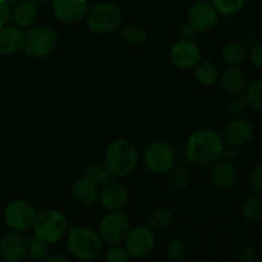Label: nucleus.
Here are the masks:
<instances>
[{
	"label": "nucleus",
	"mask_w": 262,
	"mask_h": 262,
	"mask_svg": "<svg viewBox=\"0 0 262 262\" xmlns=\"http://www.w3.org/2000/svg\"><path fill=\"white\" fill-rule=\"evenodd\" d=\"M166 184H168L169 189L176 193H183L192 184L191 171L184 166H174L166 174Z\"/></svg>",
	"instance_id": "393cba45"
},
{
	"label": "nucleus",
	"mask_w": 262,
	"mask_h": 262,
	"mask_svg": "<svg viewBox=\"0 0 262 262\" xmlns=\"http://www.w3.org/2000/svg\"><path fill=\"white\" fill-rule=\"evenodd\" d=\"M51 9L59 22L74 25L84 19L90 3L89 0H53Z\"/></svg>",
	"instance_id": "2eb2a0df"
},
{
	"label": "nucleus",
	"mask_w": 262,
	"mask_h": 262,
	"mask_svg": "<svg viewBox=\"0 0 262 262\" xmlns=\"http://www.w3.org/2000/svg\"><path fill=\"white\" fill-rule=\"evenodd\" d=\"M40 15V10L36 4L30 0H19L10 8V20L13 25L22 30H28L36 25Z\"/></svg>",
	"instance_id": "412c9836"
},
{
	"label": "nucleus",
	"mask_w": 262,
	"mask_h": 262,
	"mask_svg": "<svg viewBox=\"0 0 262 262\" xmlns=\"http://www.w3.org/2000/svg\"><path fill=\"white\" fill-rule=\"evenodd\" d=\"M120 37L127 45L138 48L142 46L147 40V31L142 25L136 22L127 23L120 30Z\"/></svg>",
	"instance_id": "a878e982"
},
{
	"label": "nucleus",
	"mask_w": 262,
	"mask_h": 262,
	"mask_svg": "<svg viewBox=\"0 0 262 262\" xmlns=\"http://www.w3.org/2000/svg\"><path fill=\"white\" fill-rule=\"evenodd\" d=\"M258 257V250L256 246L247 243L238 250L235 261L237 262H256Z\"/></svg>",
	"instance_id": "c9c22d12"
},
{
	"label": "nucleus",
	"mask_w": 262,
	"mask_h": 262,
	"mask_svg": "<svg viewBox=\"0 0 262 262\" xmlns=\"http://www.w3.org/2000/svg\"><path fill=\"white\" fill-rule=\"evenodd\" d=\"M219 12L212 5L211 2L207 0H199L189 7L187 12L186 22L199 32H209L214 30L219 23Z\"/></svg>",
	"instance_id": "9b49d317"
},
{
	"label": "nucleus",
	"mask_w": 262,
	"mask_h": 262,
	"mask_svg": "<svg viewBox=\"0 0 262 262\" xmlns=\"http://www.w3.org/2000/svg\"><path fill=\"white\" fill-rule=\"evenodd\" d=\"M142 163L151 174L166 176L177 164L176 148L168 141H154L143 150Z\"/></svg>",
	"instance_id": "0eeeda50"
},
{
	"label": "nucleus",
	"mask_w": 262,
	"mask_h": 262,
	"mask_svg": "<svg viewBox=\"0 0 262 262\" xmlns=\"http://www.w3.org/2000/svg\"><path fill=\"white\" fill-rule=\"evenodd\" d=\"M209 169V181L217 191H229L237 184L238 168L233 160L222 158Z\"/></svg>",
	"instance_id": "ddd939ff"
},
{
	"label": "nucleus",
	"mask_w": 262,
	"mask_h": 262,
	"mask_svg": "<svg viewBox=\"0 0 262 262\" xmlns=\"http://www.w3.org/2000/svg\"><path fill=\"white\" fill-rule=\"evenodd\" d=\"M129 202V192L124 184L110 181L105 186L100 187L99 201L100 206L106 211L123 210Z\"/></svg>",
	"instance_id": "dca6fc26"
},
{
	"label": "nucleus",
	"mask_w": 262,
	"mask_h": 262,
	"mask_svg": "<svg viewBox=\"0 0 262 262\" xmlns=\"http://www.w3.org/2000/svg\"><path fill=\"white\" fill-rule=\"evenodd\" d=\"M130 219L123 210L118 211H107L100 219L97 233L107 245H119L124 241L125 235L129 232Z\"/></svg>",
	"instance_id": "1a4fd4ad"
},
{
	"label": "nucleus",
	"mask_w": 262,
	"mask_h": 262,
	"mask_svg": "<svg viewBox=\"0 0 262 262\" xmlns=\"http://www.w3.org/2000/svg\"><path fill=\"white\" fill-rule=\"evenodd\" d=\"M248 184L255 193L262 194V161L251 169L248 174Z\"/></svg>",
	"instance_id": "f704fd0d"
},
{
	"label": "nucleus",
	"mask_w": 262,
	"mask_h": 262,
	"mask_svg": "<svg viewBox=\"0 0 262 262\" xmlns=\"http://www.w3.org/2000/svg\"><path fill=\"white\" fill-rule=\"evenodd\" d=\"M25 31L14 25H5L0 27V55L13 56L23 50Z\"/></svg>",
	"instance_id": "aec40b11"
},
{
	"label": "nucleus",
	"mask_w": 262,
	"mask_h": 262,
	"mask_svg": "<svg viewBox=\"0 0 262 262\" xmlns=\"http://www.w3.org/2000/svg\"><path fill=\"white\" fill-rule=\"evenodd\" d=\"M224 147L222 133L210 127L200 128L187 138L184 158L194 168L209 169L223 158Z\"/></svg>",
	"instance_id": "f257e3e1"
},
{
	"label": "nucleus",
	"mask_w": 262,
	"mask_h": 262,
	"mask_svg": "<svg viewBox=\"0 0 262 262\" xmlns=\"http://www.w3.org/2000/svg\"><path fill=\"white\" fill-rule=\"evenodd\" d=\"M59 33L51 26L35 25L25 32L23 53L33 59H46L58 49Z\"/></svg>",
	"instance_id": "39448f33"
},
{
	"label": "nucleus",
	"mask_w": 262,
	"mask_h": 262,
	"mask_svg": "<svg viewBox=\"0 0 262 262\" xmlns=\"http://www.w3.org/2000/svg\"><path fill=\"white\" fill-rule=\"evenodd\" d=\"M42 262H69L68 257L64 253L56 252V253H49Z\"/></svg>",
	"instance_id": "ea45409f"
},
{
	"label": "nucleus",
	"mask_w": 262,
	"mask_h": 262,
	"mask_svg": "<svg viewBox=\"0 0 262 262\" xmlns=\"http://www.w3.org/2000/svg\"><path fill=\"white\" fill-rule=\"evenodd\" d=\"M27 238L20 232L8 230L0 237V258L4 262H20L26 258Z\"/></svg>",
	"instance_id": "f3484780"
},
{
	"label": "nucleus",
	"mask_w": 262,
	"mask_h": 262,
	"mask_svg": "<svg viewBox=\"0 0 262 262\" xmlns=\"http://www.w3.org/2000/svg\"><path fill=\"white\" fill-rule=\"evenodd\" d=\"M124 248L132 258H145L154 251L156 245L155 230L148 224L130 227L124 238Z\"/></svg>",
	"instance_id": "9d476101"
},
{
	"label": "nucleus",
	"mask_w": 262,
	"mask_h": 262,
	"mask_svg": "<svg viewBox=\"0 0 262 262\" xmlns=\"http://www.w3.org/2000/svg\"><path fill=\"white\" fill-rule=\"evenodd\" d=\"M67 250L82 262H95L105 252V242L97 230L86 225H73L66 235Z\"/></svg>",
	"instance_id": "7ed1b4c3"
},
{
	"label": "nucleus",
	"mask_w": 262,
	"mask_h": 262,
	"mask_svg": "<svg viewBox=\"0 0 262 262\" xmlns=\"http://www.w3.org/2000/svg\"><path fill=\"white\" fill-rule=\"evenodd\" d=\"M83 20L87 30L94 35H110L122 26L123 13L115 3L100 2L90 7Z\"/></svg>",
	"instance_id": "20e7f679"
},
{
	"label": "nucleus",
	"mask_w": 262,
	"mask_h": 262,
	"mask_svg": "<svg viewBox=\"0 0 262 262\" xmlns=\"http://www.w3.org/2000/svg\"><path fill=\"white\" fill-rule=\"evenodd\" d=\"M0 262H4V261H3V260H2V258H0Z\"/></svg>",
	"instance_id": "a18cd8bd"
},
{
	"label": "nucleus",
	"mask_w": 262,
	"mask_h": 262,
	"mask_svg": "<svg viewBox=\"0 0 262 262\" xmlns=\"http://www.w3.org/2000/svg\"><path fill=\"white\" fill-rule=\"evenodd\" d=\"M30 2H32L33 4H36L37 7H46V5L51 4L53 0H30Z\"/></svg>",
	"instance_id": "79ce46f5"
},
{
	"label": "nucleus",
	"mask_w": 262,
	"mask_h": 262,
	"mask_svg": "<svg viewBox=\"0 0 262 262\" xmlns=\"http://www.w3.org/2000/svg\"><path fill=\"white\" fill-rule=\"evenodd\" d=\"M187 262H206V261L202 260V258H200V257H193V258H191V260H188Z\"/></svg>",
	"instance_id": "37998d69"
},
{
	"label": "nucleus",
	"mask_w": 262,
	"mask_h": 262,
	"mask_svg": "<svg viewBox=\"0 0 262 262\" xmlns=\"http://www.w3.org/2000/svg\"><path fill=\"white\" fill-rule=\"evenodd\" d=\"M49 255V245L43 241L38 239L35 235L27 238V252L26 257L32 262H42L43 258Z\"/></svg>",
	"instance_id": "7c9ffc66"
},
{
	"label": "nucleus",
	"mask_w": 262,
	"mask_h": 262,
	"mask_svg": "<svg viewBox=\"0 0 262 262\" xmlns=\"http://www.w3.org/2000/svg\"><path fill=\"white\" fill-rule=\"evenodd\" d=\"M193 76L197 83L204 87L214 86L217 83L220 76V68L212 60H200L199 64L193 68Z\"/></svg>",
	"instance_id": "5701e85b"
},
{
	"label": "nucleus",
	"mask_w": 262,
	"mask_h": 262,
	"mask_svg": "<svg viewBox=\"0 0 262 262\" xmlns=\"http://www.w3.org/2000/svg\"><path fill=\"white\" fill-rule=\"evenodd\" d=\"M165 255L169 262H187L189 257V248L183 239L174 238L166 245Z\"/></svg>",
	"instance_id": "c756f323"
},
{
	"label": "nucleus",
	"mask_w": 262,
	"mask_h": 262,
	"mask_svg": "<svg viewBox=\"0 0 262 262\" xmlns=\"http://www.w3.org/2000/svg\"><path fill=\"white\" fill-rule=\"evenodd\" d=\"M32 234L48 245L59 242L67 235L69 223L66 215L55 209H46L37 212L32 225Z\"/></svg>",
	"instance_id": "423d86ee"
},
{
	"label": "nucleus",
	"mask_w": 262,
	"mask_h": 262,
	"mask_svg": "<svg viewBox=\"0 0 262 262\" xmlns=\"http://www.w3.org/2000/svg\"><path fill=\"white\" fill-rule=\"evenodd\" d=\"M140 160L137 146L129 138L118 137L106 146L102 163L113 178H124L137 169Z\"/></svg>",
	"instance_id": "f03ea898"
},
{
	"label": "nucleus",
	"mask_w": 262,
	"mask_h": 262,
	"mask_svg": "<svg viewBox=\"0 0 262 262\" xmlns=\"http://www.w3.org/2000/svg\"><path fill=\"white\" fill-rule=\"evenodd\" d=\"M248 110H250V106H248L245 96H242V95H239V96H230L227 105H225V112H227V114L230 118L245 117Z\"/></svg>",
	"instance_id": "473e14b6"
},
{
	"label": "nucleus",
	"mask_w": 262,
	"mask_h": 262,
	"mask_svg": "<svg viewBox=\"0 0 262 262\" xmlns=\"http://www.w3.org/2000/svg\"><path fill=\"white\" fill-rule=\"evenodd\" d=\"M83 176L94 182L97 187L105 186L113 178L104 163H100V161H92L89 165H86V168L83 169Z\"/></svg>",
	"instance_id": "c85d7f7f"
},
{
	"label": "nucleus",
	"mask_w": 262,
	"mask_h": 262,
	"mask_svg": "<svg viewBox=\"0 0 262 262\" xmlns=\"http://www.w3.org/2000/svg\"><path fill=\"white\" fill-rule=\"evenodd\" d=\"M104 261L105 262H132V257L124 246L119 245H110L107 250L104 252Z\"/></svg>",
	"instance_id": "72a5a7b5"
},
{
	"label": "nucleus",
	"mask_w": 262,
	"mask_h": 262,
	"mask_svg": "<svg viewBox=\"0 0 262 262\" xmlns=\"http://www.w3.org/2000/svg\"><path fill=\"white\" fill-rule=\"evenodd\" d=\"M36 215L37 211L31 202L26 200H13L8 202L3 210V222L9 230L23 233L32 228Z\"/></svg>",
	"instance_id": "6e6552de"
},
{
	"label": "nucleus",
	"mask_w": 262,
	"mask_h": 262,
	"mask_svg": "<svg viewBox=\"0 0 262 262\" xmlns=\"http://www.w3.org/2000/svg\"><path fill=\"white\" fill-rule=\"evenodd\" d=\"M248 59L255 68L262 71V41H257L255 45L251 46Z\"/></svg>",
	"instance_id": "e433bc0d"
},
{
	"label": "nucleus",
	"mask_w": 262,
	"mask_h": 262,
	"mask_svg": "<svg viewBox=\"0 0 262 262\" xmlns=\"http://www.w3.org/2000/svg\"><path fill=\"white\" fill-rule=\"evenodd\" d=\"M219 14L222 15H235L242 12L246 5V0H210Z\"/></svg>",
	"instance_id": "2f4dec72"
},
{
	"label": "nucleus",
	"mask_w": 262,
	"mask_h": 262,
	"mask_svg": "<svg viewBox=\"0 0 262 262\" xmlns=\"http://www.w3.org/2000/svg\"><path fill=\"white\" fill-rule=\"evenodd\" d=\"M7 2H8V4L10 5V7H13V5L17 4V3L19 2V0H7Z\"/></svg>",
	"instance_id": "c03bdc74"
},
{
	"label": "nucleus",
	"mask_w": 262,
	"mask_h": 262,
	"mask_svg": "<svg viewBox=\"0 0 262 262\" xmlns=\"http://www.w3.org/2000/svg\"><path fill=\"white\" fill-rule=\"evenodd\" d=\"M238 148L232 147V146H227L224 147V152H223V158L228 159V160H234L238 156Z\"/></svg>",
	"instance_id": "a19ab883"
},
{
	"label": "nucleus",
	"mask_w": 262,
	"mask_h": 262,
	"mask_svg": "<svg viewBox=\"0 0 262 262\" xmlns=\"http://www.w3.org/2000/svg\"><path fill=\"white\" fill-rule=\"evenodd\" d=\"M250 48L245 41L230 40L223 45L220 58L227 67H241L248 60Z\"/></svg>",
	"instance_id": "4be33fe9"
},
{
	"label": "nucleus",
	"mask_w": 262,
	"mask_h": 262,
	"mask_svg": "<svg viewBox=\"0 0 262 262\" xmlns=\"http://www.w3.org/2000/svg\"><path fill=\"white\" fill-rule=\"evenodd\" d=\"M174 212L169 206H158L148 215V225L154 230H165L173 224Z\"/></svg>",
	"instance_id": "bb28decb"
},
{
	"label": "nucleus",
	"mask_w": 262,
	"mask_h": 262,
	"mask_svg": "<svg viewBox=\"0 0 262 262\" xmlns=\"http://www.w3.org/2000/svg\"><path fill=\"white\" fill-rule=\"evenodd\" d=\"M253 125L252 123L245 117L232 118L222 132L223 141L227 146L239 148L250 143L253 137Z\"/></svg>",
	"instance_id": "4468645a"
},
{
	"label": "nucleus",
	"mask_w": 262,
	"mask_h": 262,
	"mask_svg": "<svg viewBox=\"0 0 262 262\" xmlns=\"http://www.w3.org/2000/svg\"><path fill=\"white\" fill-rule=\"evenodd\" d=\"M241 216L251 224L262 220V197L258 193H251L242 200L239 206Z\"/></svg>",
	"instance_id": "b1692460"
},
{
	"label": "nucleus",
	"mask_w": 262,
	"mask_h": 262,
	"mask_svg": "<svg viewBox=\"0 0 262 262\" xmlns=\"http://www.w3.org/2000/svg\"><path fill=\"white\" fill-rule=\"evenodd\" d=\"M219 84L223 91L229 96H239L245 94L248 84L247 74L241 67H225L220 71Z\"/></svg>",
	"instance_id": "6ab92c4d"
},
{
	"label": "nucleus",
	"mask_w": 262,
	"mask_h": 262,
	"mask_svg": "<svg viewBox=\"0 0 262 262\" xmlns=\"http://www.w3.org/2000/svg\"><path fill=\"white\" fill-rule=\"evenodd\" d=\"M10 5L7 0H0V27L8 25L10 20Z\"/></svg>",
	"instance_id": "58836bf2"
},
{
	"label": "nucleus",
	"mask_w": 262,
	"mask_h": 262,
	"mask_svg": "<svg viewBox=\"0 0 262 262\" xmlns=\"http://www.w3.org/2000/svg\"><path fill=\"white\" fill-rule=\"evenodd\" d=\"M243 96H245L251 110L262 114V77L248 82Z\"/></svg>",
	"instance_id": "cd10ccee"
},
{
	"label": "nucleus",
	"mask_w": 262,
	"mask_h": 262,
	"mask_svg": "<svg viewBox=\"0 0 262 262\" xmlns=\"http://www.w3.org/2000/svg\"><path fill=\"white\" fill-rule=\"evenodd\" d=\"M99 191L100 187H97L89 178L82 176L77 178L72 184L71 196L74 204L83 209H89V207L95 206L99 201Z\"/></svg>",
	"instance_id": "a211bd4d"
},
{
	"label": "nucleus",
	"mask_w": 262,
	"mask_h": 262,
	"mask_svg": "<svg viewBox=\"0 0 262 262\" xmlns=\"http://www.w3.org/2000/svg\"><path fill=\"white\" fill-rule=\"evenodd\" d=\"M197 35L196 31L191 27L187 22L181 23L177 28V36L178 38H183V40H193L194 36Z\"/></svg>",
	"instance_id": "4c0bfd02"
},
{
	"label": "nucleus",
	"mask_w": 262,
	"mask_h": 262,
	"mask_svg": "<svg viewBox=\"0 0 262 262\" xmlns=\"http://www.w3.org/2000/svg\"><path fill=\"white\" fill-rule=\"evenodd\" d=\"M169 59L176 68L192 71L202 59V50L194 40L178 38L169 50Z\"/></svg>",
	"instance_id": "f8f14e48"
}]
</instances>
